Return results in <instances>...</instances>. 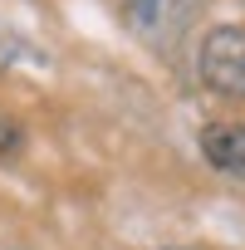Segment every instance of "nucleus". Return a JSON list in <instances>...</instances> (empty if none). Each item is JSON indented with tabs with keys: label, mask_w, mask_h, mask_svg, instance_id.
Returning <instances> with one entry per match:
<instances>
[{
	"label": "nucleus",
	"mask_w": 245,
	"mask_h": 250,
	"mask_svg": "<svg viewBox=\"0 0 245 250\" xmlns=\"http://www.w3.org/2000/svg\"><path fill=\"white\" fill-rule=\"evenodd\" d=\"M196 69H201V83L216 98L245 103V30L240 25L206 30V40L196 49Z\"/></svg>",
	"instance_id": "obj_1"
},
{
	"label": "nucleus",
	"mask_w": 245,
	"mask_h": 250,
	"mask_svg": "<svg viewBox=\"0 0 245 250\" xmlns=\"http://www.w3.org/2000/svg\"><path fill=\"white\" fill-rule=\"evenodd\" d=\"M201 157L225 177H245V123H206Z\"/></svg>",
	"instance_id": "obj_2"
},
{
	"label": "nucleus",
	"mask_w": 245,
	"mask_h": 250,
	"mask_svg": "<svg viewBox=\"0 0 245 250\" xmlns=\"http://www.w3.org/2000/svg\"><path fill=\"white\" fill-rule=\"evenodd\" d=\"M15 250H20V245H15Z\"/></svg>",
	"instance_id": "obj_4"
},
{
	"label": "nucleus",
	"mask_w": 245,
	"mask_h": 250,
	"mask_svg": "<svg viewBox=\"0 0 245 250\" xmlns=\"http://www.w3.org/2000/svg\"><path fill=\"white\" fill-rule=\"evenodd\" d=\"M25 152V123L20 118H0V162H15Z\"/></svg>",
	"instance_id": "obj_3"
}]
</instances>
